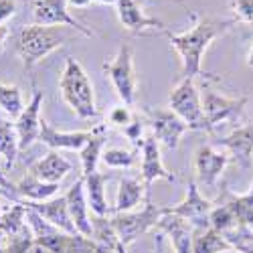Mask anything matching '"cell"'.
Segmentation results:
<instances>
[{
	"label": "cell",
	"instance_id": "6da1fadb",
	"mask_svg": "<svg viewBox=\"0 0 253 253\" xmlns=\"http://www.w3.org/2000/svg\"><path fill=\"white\" fill-rule=\"evenodd\" d=\"M235 25V20H213V18H203L199 23L180 35H172L164 31V35L170 41V45L176 49L182 61V77H203L207 75L203 71V57L209 45L213 43L217 37L227 33Z\"/></svg>",
	"mask_w": 253,
	"mask_h": 253
},
{
	"label": "cell",
	"instance_id": "7a4b0ae2",
	"mask_svg": "<svg viewBox=\"0 0 253 253\" xmlns=\"http://www.w3.org/2000/svg\"><path fill=\"white\" fill-rule=\"evenodd\" d=\"M65 29L69 27H45V25H29L18 33L16 39V53L23 59L25 71L31 73L33 67L41 59H45L49 53L59 49L61 45L73 41Z\"/></svg>",
	"mask_w": 253,
	"mask_h": 253
},
{
	"label": "cell",
	"instance_id": "3957f363",
	"mask_svg": "<svg viewBox=\"0 0 253 253\" xmlns=\"http://www.w3.org/2000/svg\"><path fill=\"white\" fill-rule=\"evenodd\" d=\"M59 91L63 101L75 112L79 120H91L97 116L93 83L85 69L81 67V63L73 57H67L65 61V69L59 79Z\"/></svg>",
	"mask_w": 253,
	"mask_h": 253
},
{
	"label": "cell",
	"instance_id": "277c9868",
	"mask_svg": "<svg viewBox=\"0 0 253 253\" xmlns=\"http://www.w3.org/2000/svg\"><path fill=\"white\" fill-rule=\"evenodd\" d=\"M164 213H166V207L154 205L150 201V193H148L142 211H138V213H118L110 221H112V227L118 235V241L122 245H130L140 235L148 233L150 229H156V225L164 217Z\"/></svg>",
	"mask_w": 253,
	"mask_h": 253
},
{
	"label": "cell",
	"instance_id": "5b68a950",
	"mask_svg": "<svg viewBox=\"0 0 253 253\" xmlns=\"http://www.w3.org/2000/svg\"><path fill=\"white\" fill-rule=\"evenodd\" d=\"M168 108H170L186 126L188 130H205L211 132L205 112H203V97L197 91L195 79L182 77V81L170 91L168 97Z\"/></svg>",
	"mask_w": 253,
	"mask_h": 253
},
{
	"label": "cell",
	"instance_id": "8992f818",
	"mask_svg": "<svg viewBox=\"0 0 253 253\" xmlns=\"http://www.w3.org/2000/svg\"><path fill=\"white\" fill-rule=\"evenodd\" d=\"M103 71L110 75L114 87L118 91V97L124 101V105L136 103V91H138V79L134 71V55L128 45H122L118 55L112 61L103 63Z\"/></svg>",
	"mask_w": 253,
	"mask_h": 253
},
{
	"label": "cell",
	"instance_id": "52a82bcc",
	"mask_svg": "<svg viewBox=\"0 0 253 253\" xmlns=\"http://www.w3.org/2000/svg\"><path fill=\"white\" fill-rule=\"evenodd\" d=\"M35 25L45 27H69L71 31L91 39L93 33L83 27L79 20H75L67 10V0H35L33 4Z\"/></svg>",
	"mask_w": 253,
	"mask_h": 253
},
{
	"label": "cell",
	"instance_id": "ba28073f",
	"mask_svg": "<svg viewBox=\"0 0 253 253\" xmlns=\"http://www.w3.org/2000/svg\"><path fill=\"white\" fill-rule=\"evenodd\" d=\"M215 209V205L207 201L197 188V182H188V193L182 203L176 207H166V213L176 215L184 219L188 225H193L197 229H209L211 227V211Z\"/></svg>",
	"mask_w": 253,
	"mask_h": 253
},
{
	"label": "cell",
	"instance_id": "9c48e42d",
	"mask_svg": "<svg viewBox=\"0 0 253 253\" xmlns=\"http://www.w3.org/2000/svg\"><path fill=\"white\" fill-rule=\"evenodd\" d=\"M144 114L148 118V124L158 144L176 150L182 134L188 132V126L172 110H144Z\"/></svg>",
	"mask_w": 253,
	"mask_h": 253
},
{
	"label": "cell",
	"instance_id": "30bf717a",
	"mask_svg": "<svg viewBox=\"0 0 253 253\" xmlns=\"http://www.w3.org/2000/svg\"><path fill=\"white\" fill-rule=\"evenodd\" d=\"M247 103V97H239V99H229L225 95L213 93V91H207L203 95V112L207 118V124L211 132L215 130V126L229 122V120H235Z\"/></svg>",
	"mask_w": 253,
	"mask_h": 253
},
{
	"label": "cell",
	"instance_id": "8fae6325",
	"mask_svg": "<svg viewBox=\"0 0 253 253\" xmlns=\"http://www.w3.org/2000/svg\"><path fill=\"white\" fill-rule=\"evenodd\" d=\"M41 108H43V91L35 89L29 105L14 122L20 150H27L29 146L35 140H39V136H41V122H43V118H41Z\"/></svg>",
	"mask_w": 253,
	"mask_h": 253
},
{
	"label": "cell",
	"instance_id": "7c38bea8",
	"mask_svg": "<svg viewBox=\"0 0 253 253\" xmlns=\"http://www.w3.org/2000/svg\"><path fill=\"white\" fill-rule=\"evenodd\" d=\"M138 148L142 150V180H144L146 191L150 193L154 180H158V178H164L168 182L176 180V176L170 174L164 168L162 158H160V144H158V140L154 136L144 138L138 144Z\"/></svg>",
	"mask_w": 253,
	"mask_h": 253
},
{
	"label": "cell",
	"instance_id": "4fadbf2b",
	"mask_svg": "<svg viewBox=\"0 0 253 253\" xmlns=\"http://www.w3.org/2000/svg\"><path fill=\"white\" fill-rule=\"evenodd\" d=\"M229 162V152L215 150L213 146H199L195 152V170L197 178L205 186H215Z\"/></svg>",
	"mask_w": 253,
	"mask_h": 253
},
{
	"label": "cell",
	"instance_id": "5bb4252c",
	"mask_svg": "<svg viewBox=\"0 0 253 253\" xmlns=\"http://www.w3.org/2000/svg\"><path fill=\"white\" fill-rule=\"evenodd\" d=\"M65 197H67V209H69V215H71V221L77 229V233L91 239L93 225L89 219V205H87V197H85V178L79 176Z\"/></svg>",
	"mask_w": 253,
	"mask_h": 253
},
{
	"label": "cell",
	"instance_id": "9a60e30c",
	"mask_svg": "<svg viewBox=\"0 0 253 253\" xmlns=\"http://www.w3.org/2000/svg\"><path fill=\"white\" fill-rule=\"evenodd\" d=\"M116 12H118V18L126 31L130 33H142L146 29H156V31H166V27L160 23L158 18L150 16L146 12L138 0H118L116 4Z\"/></svg>",
	"mask_w": 253,
	"mask_h": 253
},
{
	"label": "cell",
	"instance_id": "2e32d148",
	"mask_svg": "<svg viewBox=\"0 0 253 253\" xmlns=\"http://www.w3.org/2000/svg\"><path fill=\"white\" fill-rule=\"evenodd\" d=\"M25 205L33 211H37V213L43 217L47 223H51L53 227L65 231V233L69 235H79L77 229L71 221V215H69V209H67V197H57V199H49V201H25Z\"/></svg>",
	"mask_w": 253,
	"mask_h": 253
},
{
	"label": "cell",
	"instance_id": "e0dca14e",
	"mask_svg": "<svg viewBox=\"0 0 253 253\" xmlns=\"http://www.w3.org/2000/svg\"><path fill=\"white\" fill-rule=\"evenodd\" d=\"M219 146L245 170L253 166V126H241L233 130L229 136L219 140Z\"/></svg>",
	"mask_w": 253,
	"mask_h": 253
},
{
	"label": "cell",
	"instance_id": "ac0fdd59",
	"mask_svg": "<svg viewBox=\"0 0 253 253\" xmlns=\"http://www.w3.org/2000/svg\"><path fill=\"white\" fill-rule=\"evenodd\" d=\"M29 172L33 176H37L43 182H51V184H59L71 172V162L63 156L59 150H51L47 156H43L41 160H37L35 164H31Z\"/></svg>",
	"mask_w": 253,
	"mask_h": 253
},
{
	"label": "cell",
	"instance_id": "d6986e66",
	"mask_svg": "<svg viewBox=\"0 0 253 253\" xmlns=\"http://www.w3.org/2000/svg\"><path fill=\"white\" fill-rule=\"evenodd\" d=\"M93 136L91 132H59L45 122H41V136L39 140L47 144L51 150H81L83 146L89 142V138Z\"/></svg>",
	"mask_w": 253,
	"mask_h": 253
},
{
	"label": "cell",
	"instance_id": "ffe728a7",
	"mask_svg": "<svg viewBox=\"0 0 253 253\" xmlns=\"http://www.w3.org/2000/svg\"><path fill=\"white\" fill-rule=\"evenodd\" d=\"M146 195H148V191H146L144 182H140L138 178L126 176L120 180L114 211L116 213H132V211L142 203V199H146Z\"/></svg>",
	"mask_w": 253,
	"mask_h": 253
},
{
	"label": "cell",
	"instance_id": "44dd1931",
	"mask_svg": "<svg viewBox=\"0 0 253 253\" xmlns=\"http://www.w3.org/2000/svg\"><path fill=\"white\" fill-rule=\"evenodd\" d=\"M85 178V197H87V205L91 209V213L95 217H108L110 215V207H108V199H105V182H108V174L103 172H93Z\"/></svg>",
	"mask_w": 253,
	"mask_h": 253
},
{
	"label": "cell",
	"instance_id": "7402d4cb",
	"mask_svg": "<svg viewBox=\"0 0 253 253\" xmlns=\"http://www.w3.org/2000/svg\"><path fill=\"white\" fill-rule=\"evenodd\" d=\"M105 144V124L93 128V136L89 138V142L79 150V158H81V176H89L93 172H97V162L101 160V150Z\"/></svg>",
	"mask_w": 253,
	"mask_h": 253
},
{
	"label": "cell",
	"instance_id": "603a6c76",
	"mask_svg": "<svg viewBox=\"0 0 253 253\" xmlns=\"http://www.w3.org/2000/svg\"><path fill=\"white\" fill-rule=\"evenodd\" d=\"M16 193L18 197H23L25 201H49L59 193V184H51V182H43L37 176H33L31 172L27 176H23L16 184Z\"/></svg>",
	"mask_w": 253,
	"mask_h": 253
},
{
	"label": "cell",
	"instance_id": "cb8c5ba5",
	"mask_svg": "<svg viewBox=\"0 0 253 253\" xmlns=\"http://www.w3.org/2000/svg\"><path fill=\"white\" fill-rule=\"evenodd\" d=\"M229 249H233V245L213 227L199 229L197 235H193V253H221Z\"/></svg>",
	"mask_w": 253,
	"mask_h": 253
},
{
	"label": "cell",
	"instance_id": "d4e9b609",
	"mask_svg": "<svg viewBox=\"0 0 253 253\" xmlns=\"http://www.w3.org/2000/svg\"><path fill=\"white\" fill-rule=\"evenodd\" d=\"M27 205L25 203H12L10 209H4L0 213V235L4 237H14L27 223Z\"/></svg>",
	"mask_w": 253,
	"mask_h": 253
},
{
	"label": "cell",
	"instance_id": "484cf974",
	"mask_svg": "<svg viewBox=\"0 0 253 253\" xmlns=\"http://www.w3.org/2000/svg\"><path fill=\"white\" fill-rule=\"evenodd\" d=\"M18 152H20V148H18V134H16L14 124L0 120V158L4 160L6 170L14 164Z\"/></svg>",
	"mask_w": 253,
	"mask_h": 253
},
{
	"label": "cell",
	"instance_id": "4316f807",
	"mask_svg": "<svg viewBox=\"0 0 253 253\" xmlns=\"http://www.w3.org/2000/svg\"><path fill=\"white\" fill-rule=\"evenodd\" d=\"M27 108L23 101V93H20L18 85H10V83H0V110L8 114L10 118H18Z\"/></svg>",
	"mask_w": 253,
	"mask_h": 253
},
{
	"label": "cell",
	"instance_id": "83f0119b",
	"mask_svg": "<svg viewBox=\"0 0 253 253\" xmlns=\"http://www.w3.org/2000/svg\"><path fill=\"white\" fill-rule=\"evenodd\" d=\"M101 162L110 168H130L136 164V152L124 148H108L101 152Z\"/></svg>",
	"mask_w": 253,
	"mask_h": 253
},
{
	"label": "cell",
	"instance_id": "f1b7e54d",
	"mask_svg": "<svg viewBox=\"0 0 253 253\" xmlns=\"http://www.w3.org/2000/svg\"><path fill=\"white\" fill-rule=\"evenodd\" d=\"M235 23L253 25V0H233Z\"/></svg>",
	"mask_w": 253,
	"mask_h": 253
},
{
	"label": "cell",
	"instance_id": "f546056e",
	"mask_svg": "<svg viewBox=\"0 0 253 253\" xmlns=\"http://www.w3.org/2000/svg\"><path fill=\"white\" fill-rule=\"evenodd\" d=\"M132 120H134V116H132L128 105H116V108H112V112L108 114V122L114 126H122V128H126Z\"/></svg>",
	"mask_w": 253,
	"mask_h": 253
},
{
	"label": "cell",
	"instance_id": "4dcf8cb0",
	"mask_svg": "<svg viewBox=\"0 0 253 253\" xmlns=\"http://www.w3.org/2000/svg\"><path fill=\"white\" fill-rule=\"evenodd\" d=\"M124 134L128 136V140H132L134 144H140V142H142V140H140V134H142V122L134 116V120L124 128Z\"/></svg>",
	"mask_w": 253,
	"mask_h": 253
},
{
	"label": "cell",
	"instance_id": "1f68e13d",
	"mask_svg": "<svg viewBox=\"0 0 253 253\" xmlns=\"http://www.w3.org/2000/svg\"><path fill=\"white\" fill-rule=\"evenodd\" d=\"M16 14V2L14 0H0V27H2L8 18Z\"/></svg>",
	"mask_w": 253,
	"mask_h": 253
},
{
	"label": "cell",
	"instance_id": "d6a6232c",
	"mask_svg": "<svg viewBox=\"0 0 253 253\" xmlns=\"http://www.w3.org/2000/svg\"><path fill=\"white\" fill-rule=\"evenodd\" d=\"M93 2V0H67V4H71V6H75V8H85V6H89Z\"/></svg>",
	"mask_w": 253,
	"mask_h": 253
},
{
	"label": "cell",
	"instance_id": "836d02e7",
	"mask_svg": "<svg viewBox=\"0 0 253 253\" xmlns=\"http://www.w3.org/2000/svg\"><path fill=\"white\" fill-rule=\"evenodd\" d=\"M8 35H10V31L6 29V27H0V51L4 49V43H6V39H8Z\"/></svg>",
	"mask_w": 253,
	"mask_h": 253
},
{
	"label": "cell",
	"instance_id": "e575fe53",
	"mask_svg": "<svg viewBox=\"0 0 253 253\" xmlns=\"http://www.w3.org/2000/svg\"><path fill=\"white\" fill-rule=\"evenodd\" d=\"M247 65H249V67H253V45H251L249 55H247Z\"/></svg>",
	"mask_w": 253,
	"mask_h": 253
},
{
	"label": "cell",
	"instance_id": "d590c367",
	"mask_svg": "<svg viewBox=\"0 0 253 253\" xmlns=\"http://www.w3.org/2000/svg\"><path fill=\"white\" fill-rule=\"evenodd\" d=\"M93 2H99V4H118V0H93Z\"/></svg>",
	"mask_w": 253,
	"mask_h": 253
},
{
	"label": "cell",
	"instance_id": "8d00e7d4",
	"mask_svg": "<svg viewBox=\"0 0 253 253\" xmlns=\"http://www.w3.org/2000/svg\"><path fill=\"white\" fill-rule=\"evenodd\" d=\"M2 211H4V207H2V205H0V213H2Z\"/></svg>",
	"mask_w": 253,
	"mask_h": 253
}]
</instances>
